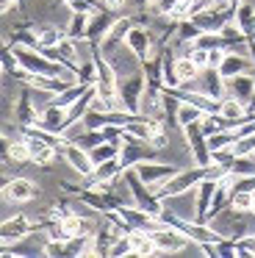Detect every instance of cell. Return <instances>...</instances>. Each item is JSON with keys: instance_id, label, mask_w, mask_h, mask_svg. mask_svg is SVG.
Returning <instances> with one entry per match:
<instances>
[{"instance_id": "1", "label": "cell", "mask_w": 255, "mask_h": 258, "mask_svg": "<svg viewBox=\"0 0 255 258\" xmlns=\"http://www.w3.org/2000/svg\"><path fill=\"white\" fill-rule=\"evenodd\" d=\"M11 50H14L17 64H20L22 70H28V73H33V75H47V78L78 81L72 70H67L64 64H58V61H53V58H47L42 50H39V47H11Z\"/></svg>"}, {"instance_id": "2", "label": "cell", "mask_w": 255, "mask_h": 258, "mask_svg": "<svg viewBox=\"0 0 255 258\" xmlns=\"http://www.w3.org/2000/svg\"><path fill=\"white\" fill-rule=\"evenodd\" d=\"M205 175H211V167H197V164H194L192 169H177L172 178H166L164 183H161L158 189H153V191L161 197V200H175V197H183L192 189H197V183L205 178Z\"/></svg>"}, {"instance_id": "3", "label": "cell", "mask_w": 255, "mask_h": 258, "mask_svg": "<svg viewBox=\"0 0 255 258\" xmlns=\"http://www.w3.org/2000/svg\"><path fill=\"white\" fill-rule=\"evenodd\" d=\"M125 47H128V53H131V56L139 61V67H142V64L147 61V58H153L164 45H161V42H155V34H153V28H150V25L136 23L125 34Z\"/></svg>"}, {"instance_id": "4", "label": "cell", "mask_w": 255, "mask_h": 258, "mask_svg": "<svg viewBox=\"0 0 255 258\" xmlns=\"http://www.w3.org/2000/svg\"><path fill=\"white\" fill-rule=\"evenodd\" d=\"M144 86H147V75L139 67L136 73L125 75L116 81V97H119V108L128 114H139V103H142Z\"/></svg>"}, {"instance_id": "5", "label": "cell", "mask_w": 255, "mask_h": 258, "mask_svg": "<svg viewBox=\"0 0 255 258\" xmlns=\"http://www.w3.org/2000/svg\"><path fill=\"white\" fill-rule=\"evenodd\" d=\"M36 228H47V219H42V222H36V219L25 217V214H17V217H9L0 222V241L9 247H14L17 241L28 239V236L33 233Z\"/></svg>"}, {"instance_id": "6", "label": "cell", "mask_w": 255, "mask_h": 258, "mask_svg": "<svg viewBox=\"0 0 255 258\" xmlns=\"http://www.w3.org/2000/svg\"><path fill=\"white\" fill-rule=\"evenodd\" d=\"M158 147L147 139H133V136H122L119 142V161L125 169H133L139 161H150V158L158 156Z\"/></svg>"}, {"instance_id": "7", "label": "cell", "mask_w": 255, "mask_h": 258, "mask_svg": "<svg viewBox=\"0 0 255 258\" xmlns=\"http://www.w3.org/2000/svg\"><path fill=\"white\" fill-rule=\"evenodd\" d=\"M119 17H122V14L119 12H111V9H97V12H92L89 25H86V34H83V42H89L92 47H97L100 42L108 36L111 25H114Z\"/></svg>"}, {"instance_id": "8", "label": "cell", "mask_w": 255, "mask_h": 258, "mask_svg": "<svg viewBox=\"0 0 255 258\" xmlns=\"http://www.w3.org/2000/svg\"><path fill=\"white\" fill-rule=\"evenodd\" d=\"M39 119H42V108L33 103V89L22 84V92L17 95V103H14L17 128H33V125H39Z\"/></svg>"}, {"instance_id": "9", "label": "cell", "mask_w": 255, "mask_h": 258, "mask_svg": "<svg viewBox=\"0 0 255 258\" xmlns=\"http://www.w3.org/2000/svg\"><path fill=\"white\" fill-rule=\"evenodd\" d=\"M183 136H186V145H188V153H192V161L197 167H211V150H208V136L203 134L200 122H188L183 125Z\"/></svg>"}, {"instance_id": "10", "label": "cell", "mask_w": 255, "mask_h": 258, "mask_svg": "<svg viewBox=\"0 0 255 258\" xmlns=\"http://www.w3.org/2000/svg\"><path fill=\"white\" fill-rule=\"evenodd\" d=\"M20 134H22V139H25V145H28V158H31V164H36V167H50V164L58 158V150H55L50 142H44L42 136L31 134V131H20Z\"/></svg>"}, {"instance_id": "11", "label": "cell", "mask_w": 255, "mask_h": 258, "mask_svg": "<svg viewBox=\"0 0 255 258\" xmlns=\"http://www.w3.org/2000/svg\"><path fill=\"white\" fill-rule=\"evenodd\" d=\"M133 172H136L139 178L150 186V189H158L166 178H172V175L177 172V167H175V164H164V161L150 158V161H139L136 167H133Z\"/></svg>"}, {"instance_id": "12", "label": "cell", "mask_w": 255, "mask_h": 258, "mask_svg": "<svg viewBox=\"0 0 255 258\" xmlns=\"http://www.w3.org/2000/svg\"><path fill=\"white\" fill-rule=\"evenodd\" d=\"M153 239H155V247H158V255L180 252V250L188 247V236L180 233L177 228H172V225H164V228L153 230Z\"/></svg>"}, {"instance_id": "13", "label": "cell", "mask_w": 255, "mask_h": 258, "mask_svg": "<svg viewBox=\"0 0 255 258\" xmlns=\"http://www.w3.org/2000/svg\"><path fill=\"white\" fill-rule=\"evenodd\" d=\"M225 95L236 97V100L247 103L249 114H252V100H255V75L252 73H241L233 75V78L225 81Z\"/></svg>"}, {"instance_id": "14", "label": "cell", "mask_w": 255, "mask_h": 258, "mask_svg": "<svg viewBox=\"0 0 255 258\" xmlns=\"http://www.w3.org/2000/svg\"><path fill=\"white\" fill-rule=\"evenodd\" d=\"M0 195H3L11 206H22V203H31L33 197L39 195V189L31 178H9Z\"/></svg>"}, {"instance_id": "15", "label": "cell", "mask_w": 255, "mask_h": 258, "mask_svg": "<svg viewBox=\"0 0 255 258\" xmlns=\"http://www.w3.org/2000/svg\"><path fill=\"white\" fill-rule=\"evenodd\" d=\"M58 156L64 158V161L72 167V172H78L81 178H89V175H92L94 164H92V158H89V150L78 147L75 142H67V145L61 147V153H58Z\"/></svg>"}, {"instance_id": "16", "label": "cell", "mask_w": 255, "mask_h": 258, "mask_svg": "<svg viewBox=\"0 0 255 258\" xmlns=\"http://www.w3.org/2000/svg\"><path fill=\"white\" fill-rule=\"evenodd\" d=\"M249 67H252V61H249L247 56H244L241 50H225V56H222L219 67H216V73L222 75V78H233V75H241V73H249Z\"/></svg>"}, {"instance_id": "17", "label": "cell", "mask_w": 255, "mask_h": 258, "mask_svg": "<svg viewBox=\"0 0 255 258\" xmlns=\"http://www.w3.org/2000/svg\"><path fill=\"white\" fill-rule=\"evenodd\" d=\"M39 128L50 131V134H67V128H70V122H67V108L47 103V106L42 108V119H39Z\"/></svg>"}, {"instance_id": "18", "label": "cell", "mask_w": 255, "mask_h": 258, "mask_svg": "<svg viewBox=\"0 0 255 258\" xmlns=\"http://www.w3.org/2000/svg\"><path fill=\"white\" fill-rule=\"evenodd\" d=\"M122 172H125V167H122L119 156H116V158H108V161L97 164L86 180H89V186H94V183H114V180L122 178Z\"/></svg>"}, {"instance_id": "19", "label": "cell", "mask_w": 255, "mask_h": 258, "mask_svg": "<svg viewBox=\"0 0 255 258\" xmlns=\"http://www.w3.org/2000/svg\"><path fill=\"white\" fill-rule=\"evenodd\" d=\"M200 81H203V92H205V95H211L214 100H222V97H225V78H222L214 67L203 70Z\"/></svg>"}, {"instance_id": "20", "label": "cell", "mask_w": 255, "mask_h": 258, "mask_svg": "<svg viewBox=\"0 0 255 258\" xmlns=\"http://www.w3.org/2000/svg\"><path fill=\"white\" fill-rule=\"evenodd\" d=\"M131 247H133V255H158L155 239L147 230H131Z\"/></svg>"}, {"instance_id": "21", "label": "cell", "mask_w": 255, "mask_h": 258, "mask_svg": "<svg viewBox=\"0 0 255 258\" xmlns=\"http://www.w3.org/2000/svg\"><path fill=\"white\" fill-rule=\"evenodd\" d=\"M67 36V31H61L58 25H36V42H39V50L44 47H55L61 39Z\"/></svg>"}, {"instance_id": "22", "label": "cell", "mask_w": 255, "mask_h": 258, "mask_svg": "<svg viewBox=\"0 0 255 258\" xmlns=\"http://www.w3.org/2000/svg\"><path fill=\"white\" fill-rule=\"evenodd\" d=\"M86 89H89L86 84L75 81V84H70L64 92H58V95H50V103H53V106H61V108H70L72 103H75V100H78V97H81Z\"/></svg>"}, {"instance_id": "23", "label": "cell", "mask_w": 255, "mask_h": 258, "mask_svg": "<svg viewBox=\"0 0 255 258\" xmlns=\"http://www.w3.org/2000/svg\"><path fill=\"white\" fill-rule=\"evenodd\" d=\"M203 108H197L194 103H186V100H180L177 103V108H175V125L177 128H183V125H188V122H200L203 119Z\"/></svg>"}, {"instance_id": "24", "label": "cell", "mask_w": 255, "mask_h": 258, "mask_svg": "<svg viewBox=\"0 0 255 258\" xmlns=\"http://www.w3.org/2000/svg\"><path fill=\"white\" fill-rule=\"evenodd\" d=\"M227 172L233 178H247V175H255V153H241V156H233L230 169Z\"/></svg>"}, {"instance_id": "25", "label": "cell", "mask_w": 255, "mask_h": 258, "mask_svg": "<svg viewBox=\"0 0 255 258\" xmlns=\"http://www.w3.org/2000/svg\"><path fill=\"white\" fill-rule=\"evenodd\" d=\"M89 17L92 12H72L70 14V25H67V36L75 42H83V34H86V25H89Z\"/></svg>"}, {"instance_id": "26", "label": "cell", "mask_w": 255, "mask_h": 258, "mask_svg": "<svg viewBox=\"0 0 255 258\" xmlns=\"http://www.w3.org/2000/svg\"><path fill=\"white\" fill-rule=\"evenodd\" d=\"M119 142H100V145H94L92 150H89V158H92L94 167H97V164H103V161H108V158L119 156Z\"/></svg>"}, {"instance_id": "27", "label": "cell", "mask_w": 255, "mask_h": 258, "mask_svg": "<svg viewBox=\"0 0 255 258\" xmlns=\"http://www.w3.org/2000/svg\"><path fill=\"white\" fill-rule=\"evenodd\" d=\"M9 47H39L36 42V25H28V28H17L9 39Z\"/></svg>"}, {"instance_id": "28", "label": "cell", "mask_w": 255, "mask_h": 258, "mask_svg": "<svg viewBox=\"0 0 255 258\" xmlns=\"http://www.w3.org/2000/svg\"><path fill=\"white\" fill-rule=\"evenodd\" d=\"M9 161L11 164H28L31 161V158H28V145H25L20 131H17V136L9 142Z\"/></svg>"}, {"instance_id": "29", "label": "cell", "mask_w": 255, "mask_h": 258, "mask_svg": "<svg viewBox=\"0 0 255 258\" xmlns=\"http://www.w3.org/2000/svg\"><path fill=\"white\" fill-rule=\"evenodd\" d=\"M252 20H255V6L247 0V3H241V6L236 9V25L244 31V36L252 31Z\"/></svg>"}, {"instance_id": "30", "label": "cell", "mask_w": 255, "mask_h": 258, "mask_svg": "<svg viewBox=\"0 0 255 258\" xmlns=\"http://www.w3.org/2000/svg\"><path fill=\"white\" fill-rule=\"evenodd\" d=\"M249 206H252V191H244V189H233L230 191V208L233 211L249 214Z\"/></svg>"}, {"instance_id": "31", "label": "cell", "mask_w": 255, "mask_h": 258, "mask_svg": "<svg viewBox=\"0 0 255 258\" xmlns=\"http://www.w3.org/2000/svg\"><path fill=\"white\" fill-rule=\"evenodd\" d=\"M172 6H175V0H147L144 12H147L150 17H166Z\"/></svg>"}, {"instance_id": "32", "label": "cell", "mask_w": 255, "mask_h": 258, "mask_svg": "<svg viewBox=\"0 0 255 258\" xmlns=\"http://www.w3.org/2000/svg\"><path fill=\"white\" fill-rule=\"evenodd\" d=\"M0 64H3V70H6L9 75L14 73L17 67H20V64H17V58H14V50H11L9 42H3V39H0Z\"/></svg>"}, {"instance_id": "33", "label": "cell", "mask_w": 255, "mask_h": 258, "mask_svg": "<svg viewBox=\"0 0 255 258\" xmlns=\"http://www.w3.org/2000/svg\"><path fill=\"white\" fill-rule=\"evenodd\" d=\"M108 255H133V247H131V233H122L114 239Z\"/></svg>"}, {"instance_id": "34", "label": "cell", "mask_w": 255, "mask_h": 258, "mask_svg": "<svg viewBox=\"0 0 255 258\" xmlns=\"http://www.w3.org/2000/svg\"><path fill=\"white\" fill-rule=\"evenodd\" d=\"M188 58H192V64L197 70L211 67V50H205V47H192V50H188Z\"/></svg>"}, {"instance_id": "35", "label": "cell", "mask_w": 255, "mask_h": 258, "mask_svg": "<svg viewBox=\"0 0 255 258\" xmlns=\"http://www.w3.org/2000/svg\"><path fill=\"white\" fill-rule=\"evenodd\" d=\"M42 252H44V255H64V241L47 239V244L42 247Z\"/></svg>"}, {"instance_id": "36", "label": "cell", "mask_w": 255, "mask_h": 258, "mask_svg": "<svg viewBox=\"0 0 255 258\" xmlns=\"http://www.w3.org/2000/svg\"><path fill=\"white\" fill-rule=\"evenodd\" d=\"M238 244H241L244 255H255V236H252V233L241 236V239H238Z\"/></svg>"}, {"instance_id": "37", "label": "cell", "mask_w": 255, "mask_h": 258, "mask_svg": "<svg viewBox=\"0 0 255 258\" xmlns=\"http://www.w3.org/2000/svg\"><path fill=\"white\" fill-rule=\"evenodd\" d=\"M9 142H11V136H6L0 131V164H11L9 161Z\"/></svg>"}, {"instance_id": "38", "label": "cell", "mask_w": 255, "mask_h": 258, "mask_svg": "<svg viewBox=\"0 0 255 258\" xmlns=\"http://www.w3.org/2000/svg\"><path fill=\"white\" fill-rule=\"evenodd\" d=\"M25 9V3H22V0H0V17H3V14H9L11 9Z\"/></svg>"}, {"instance_id": "39", "label": "cell", "mask_w": 255, "mask_h": 258, "mask_svg": "<svg viewBox=\"0 0 255 258\" xmlns=\"http://www.w3.org/2000/svg\"><path fill=\"white\" fill-rule=\"evenodd\" d=\"M241 3H247V0H230V6H233V9H238Z\"/></svg>"}, {"instance_id": "40", "label": "cell", "mask_w": 255, "mask_h": 258, "mask_svg": "<svg viewBox=\"0 0 255 258\" xmlns=\"http://www.w3.org/2000/svg\"><path fill=\"white\" fill-rule=\"evenodd\" d=\"M249 214H255V191H252V206H249Z\"/></svg>"}, {"instance_id": "41", "label": "cell", "mask_w": 255, "mask_h": 258, "mask_svg": "<svg viewBox=\"0 0 255 258\" xmlns=\"http://www.w3.org/2000/svg\"><path fill=\"white\" fill-rule=\"evenodd\" d=\"M6 180H9V178H3V175H0V191H3V186H6Z\"/></svg>"}, {"instance_id": "42", "label": "cell", "mask_w": 255, "mask_h": 258, "mask_svg": "<svg viewBox=\"0 0 255 258\" xmlns=\"http://www.w3.org/2000/svg\"><path fill=\"white\" fill-rule=\"evenodd\" d=\"M3 73H6V70H3V64H0V75H3Z\"/></svg>"}, {"instance_id": "43", "label": "cell", "mask_w": 255, "mask_h": 258, "mask_svg": "<svg viewBox=\"0 0 255 258\" xmlns=\"http://www.w3.org/2000/svg\"><path fill=\"white\" fill-rule=\"evenodd\" d=\"M249 153H255V147H252V150H249Z\"/></svg>"}, {"instance_id": "44", "label": "cell", "mask_w": 255, "mask_h": 258, "mask_svg": "<svg viewBox=\"0 0 255 258\" xmlns=\"http://www.w3.org/2000/svg\"><path fill=\"white\" fill-rule=\"evenodd\" d=\"M22 3H28V0H22Z\"/></svg>"}]
</instances>
